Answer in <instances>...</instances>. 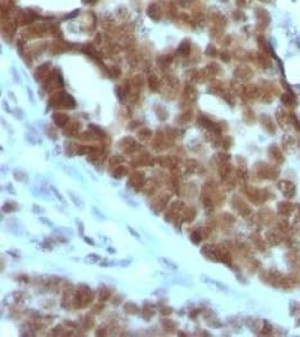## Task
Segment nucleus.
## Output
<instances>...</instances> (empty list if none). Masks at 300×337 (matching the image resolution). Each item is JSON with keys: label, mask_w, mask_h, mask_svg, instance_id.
Listing matches in <instances>:
<instances>
[{"label": "nucleus", "mask_w": 300, "mask_h": 337, "mask_svg": "<svg viewBox=\"0 0 300 337\" xmlns=\"http://www.w3.org/2000/svg\"><path fill=\"white\" fill-rule=\"evenodd\" d=\"M255 173L259 178L267 180H274L279 176L278 169L267 163H257L255 165Z\"/></svg>", "instance_id": "1"}, {"label": "nucleus", "mask_w": 300, "mask_h": 337, "mask_svg": "<svg viewBox=\"0 0 300 337\" xmlns=\"http://www.w3.org/2000/svg\"><path fill=\"white\" fill-rule=\"evenodd\" d=\"M246 196L255 205H261L269 198V193H267V190L257 189V188H248V189H246Z\"/></svg>", "instance_id": "2"}, {"label": "nucleus", "mask_w": 300, "mask_h": 337, "mask_svg": "<svg viewBox=\"0 0 300 337\" xmlns=\"http://www.w3.org/2000/svg\"><path fill=\"white\" fill-rule=\"evenodd\" d=\"M278 188L286 198H292L296 195V186L291 181L280 180L278 183Z\"/></svg>", "instance_id": "3"}, {"label": "nucleus", "mask_w": 300, "mask_h": 337, "mask_svg": "<svg viewBox=\"0 0 300 337\" xmlns=\"http://www.w3.org/2000/svg\"><path fill=\"white\" fill-rule=\"evenodd\" d=\"M277 120H278L279 125L284 129H287L289 125H291L290 115H287V112L281 108H279V110L277 111Z\"/></svg>", "instance_id": "4"}, {"label": "nucleus", "mask_w": 300, "mask_h": 337, "mask_svg": "<svg viewBox=\"0 0 300 337\" xmlns=\"http://www.w3.org/2000/svg\"><path fill=\"white\" fill-rule=\"evenodd\" d=\"M269 156H270V159L272 160L273 162L278 163V164L283 163V161H284L283 155H282V153H281L280 148H279L277 145L270 146V148H269Z\"/></svg>", "instance_id": "5"}, {"label": "nucleus", "mask_w": 300, "mask_h": 337, "mask_svg": "<svg viewBox=\"0 0 300 337\" xmlns=\"http://www.w3.org/2000/svg\"><path fill=\"white\" fill-rule=\"evenodd\" d=\"M293 209H295V207L289 201H282V202H279L278 205V211L281 216H289L292 214Z\"/></svg>", "instance_id": "6"}, {"label": "nucleus", "mask_w": 300, "mask_h": 337, "mask_svg": "<svg viewBox=\"0 0 300 337\" xmlns=\"http://www.w3.org/2000/svg\"><path fill=\"white\" fill-rule=\"evenodd\" d=\"M281 100L286 105L287 107H296L297 106V100H296V97L292 94V93H284L281 97Z\"/></svg>", "instance_id": "7"}, {"label": "nucleus", "mask_w": 300, "mask_h": 337, "mask_svg": "<svg viewBox=\"0 0 300 337\" xmlns=\"http://www.w3.org/2000/svg\"><path fill=\"white\" fill-rule=\"evenodd\" d=\"M262 124H263L264 128L267 129L269 133L273 134V133L275 132L274 124H273V121L271 120V118L269 117V116H262Z\"/></svg>", "instance_id": "8"}, {"label": "nucleus", "mask_w": 300, "mask_h": 337, "mask_svg": "<svg viewBox=\"0 0 300 337\" xmlns=\"http://www.w3.org/2000/svg\"><path fill=\"white\" fill-rule=\"evenodd\" d=\"M13 222H13V219H11L10 222H8V225H9L8 228H9V230H10V232H11L13 234H15V235H22V233H23V227L20 226L19 224H18V222H17L16 219H15V224H13Z\"/></svg>", "instance_id": "9"}, {"label": "nucleus", "mask_w": 300, "mask_h": 337, "mask_svg": "<svg viewBox=\"0 0 300 337\" xmlns=\"http://www.w3.org/2000/svg\"><path fill=\"white\" fill-rule=\"evenodd\" d=\"M293 144H295V140H293V137L291 136H284L283 137V140H282V146H283V148L286 150V151H290L292 148V146H293Z\"/></svg>", "instance_id": "10"}, {"label": "nucleus", "mask_w": 300, "mask_h": 337, "mask_svg": "<svg viewBox=\"0 0 300 337\" xmlns=\"http://www.w3.org/2000/svg\"><path fill=\"white\" fill-rule=\"evenodd\" d=\"M127 174V169L125 166H117L115 169V171L113 172V178L115 179H120L123 178L124 176H126Z\"/></svg>", "instance_id": "11"}, {"label": "nucleus", "mask_w": 300, "mask_h": 337, "mask_svg": "<svg viewBox=\"0 0 300 337\" xmlns=\"http://www.w3.org/2000/svg\"><path fill=\"white\" fill-rule=\"evenodd\" d=\"M267 242H270L271 244H273V245H277L280 243V237H279L278 234L274 233V232H267Z\"/></svg>", "instance_id": "12"}, {"label": "nucleus", "mask_w": 300, "mask_h": 337, "mask_svg": "<svg viewBox=\"0 0 300 337\" xmlns=\"http://www.w3.org/2000/svg\"><path fill=\"white\" fill-rule=\"evenodd\" d=\"M69 196H70V198H71V200L74 202V205L77 206L78 208H83V207H84V202L81 200V198L79 197L78 195H75V193H73V192L69 191Z\"/></svg>", "instance_id": "13"}, {"label": "nucleus", "mask_w": 300, "mask_h": 337, "mask_svg": "<svg viewBox=\"0 0 300 337\" xmlns=\"http://www.w3.org/2000/svg\"><path fill=\"white\" fill-rule=\"evenodd\" d=\"M159 261H160V263L164 264V265L166 266L168 269H170V270H176V269H178V265H176V264H174L172 261L168 260V258H159Z\"/></svg>", "instance_id": "14"}, {"label": "nucleus", "mask_w": 300, "mask_h": 337, "mask_svg": "<svg viewBox=\"0 0 300 337\" xmlns=\"http://www.w3.org/2000/svg\"><path fill=\"white\" fill-rule=\"evenodd\" d=\"M17 210V205L14 202H6L3 206V212H13V211Z\"/></svg>", "instance_id": "15"}, {"label": "nucleus", "mask_w": 300, "mask_h": 337, "mask_svg": "<svg viewBox=\"0 0 300 337\" xmlns=\"http://www.w3.org/2000/svg\"><path fill=\"white\" fill-rule=\"evenodd\" d=\"M14 176L17 179V181H20V182H26L28 180L27 174L25 172H23V171H15Z\"/></svg>", "instance_id": "16"}, {"label": "nucleus", "mask_w": 300, "mask_h": 337, "mask_svg": "<svg viewBox=\"0 0 300 337\" xmlns=\"http://www.w3.org/2000/svg\"><path fill=\"white\" fill-rule=\"evenodd\" d=\"M54 120H55V123L58 124V126L63 127L64 124L68 121V117H66L65 115H56L54 118Z\"/></svg>", "instance_id": "17"}, {"label": "nucleus", "mask_w": 300, "mask_h": 337, "mask_svg": "<svg viewBox=\"0 0 300 337\" xmlns=\"http://www.w3.org/2000/svg\"><path fill=\"white\" fill-rule=\"evenodd\" d=\"M110 297V292L106 288H100L99 289V300L101 301H106L108 300V298Z\"/></svg>", "instance_id": "18"}, {"label": "nucleus", "mask_w": 300, "mask_h": 337, "mask_svg": "<svg viewBox=\"0 0 300 337\" xmlns=\"http://www.w3.org/2000/svg\"><path fill=\"white\" fill-rule=\"evenodd\" d=\"M124 309H125V311H126V313H128V314H134V313H137V311H138L137 307H136V304H130H130H125Z\"/></svg>", "instance_id": "19"}, {"label": "nucleus", "mask_w": 300, "mask_h": 337, "mask_svg": "<svg viewBox=\"0 0 300 337\" xmlns=\"http://www.w3.org/2000/svg\"><path fill=\"white\" fill-rule=\"evenodd\" d=\"M152 133L150 132L149 129H145V130H142V132L138 133V137H140L142 140H147L151 137Z\"/></svg>", "instance_id": "20"}, {"label": "nucleus", "mask_w": 300, "mask_h": 337, "mask_svg": "<svg viewBox=\"0 0 300 337\" xmlns=\"http://www.w3.org/2000/svg\"><path fill=\"white\" fill-rule=\"evenodd\" d=\"M190 238H191V241H192L193 243H195V244H198L199 242L201 241V235H200V233H199V232H193V233L191 234Z\"/></svg>", "instance_id": "21"}, {"label": "nucleus", "mask_w": 300, "mask_h": 337, "mask_svg": "<svg viewBox=\"0 0 300 337\" xmlns=\"http://www.w3.org/2000/svg\"><path fill=\"white\" fill-rule=\"evenodd\" d=\"M120 162H124V159L121 156H117V155H115V156L113 157H110L109 160V164L110 165H115V164H118V163H120Z\"/></svg>", "instance_id": "22"}, {"label": "nucleus", "mask_w": 300, "mask_h": 337, "mask_svg": "<svg viewBox=\"0 0 300 337\" xmlns=\"http://www.w3.org/2000/svg\"><path fill=\"white\" fill-rule=\"evenodd\" d=\"M51 190H52V192H53V193H54V195L56 196V197H58V200L65 203V200H64V198L62 197V196H61V193L58 191V189H56L55 186H51Z\"/></svg>", "instance_id": "23"}, {"label": "nucleus", "mask_w": 300, "mask_h": 337, "mask_svg": "<svg viewBox=\"0 0 300 337\" xmlns=\"http://www.w3.org/2000/svg\"><path fill=\"white\" fill-rule=\"evenodd\" d=\"M92 210H94V212L97 215V217H98V218H100V219H102V220L107 219V218H106V217L104 216V214H102V212H100V211L98 210V209H97L96 207H94V208H92Z\"/></svg>", "instance_id": "24"}, {"label": "nucleus", "mask_w": 300, "mask_h": 337, "mask_svg": "<svg viewBox=\"0 0 300 337\" xmlns=\"http://www.w3.org/2000/svg\"><path fill=\"white\" fill-rule=\"evenodd\" d=\"M87 258H91V262H92V263H96V262H98V261L100 260V256L94 255V254H90L87 256Z\"/></svg>", "instance_id": "25"}, {"label": "nucleus", "mask_w": 300, "mask_h": 337, "mask_svg": "<svg viewBox=\"0 0 300 337\" xmlns=\"http://www.w3.org/2000/svg\"><path fill=\"white\" fill-rule=\"evenodd\" d=\"M77 224H78V227H79V233H80V235H83V224L80 222V220H77Z\"/></svg>", "instance_id": "26"}, {"label": "nucleus", "mask_w": 300, "mask_h": 337, "mask_svg": "<svg viewBox=\"0 0 300 337\" xmlns=\"http://www.w3.org/2000/svg\"><path fill=\"white\" fill-rule=\"evenodd\" d=\"M127 228H128V230H130V234H132L133 236H135L136 238H140V235H138V234H137V232H136V230H134V229H133V228L130 227V226H128V227H127Z\"/></svg>", "instance_id": "27"}, {"label": "nucleus", "mask_w": 300, "mask_h": 337, "mask_svg": "<svg viewBox=\"0 0 300 337\" xmlns=\"http://www.w3.org/2000/svg\"><path fill=\"white\" fill-rule=\"evenodd\" d=\"M33 207H34V208H33L34 211H36V212H43V211H44V209H39V206L34 205Z\"/></svg>", "instance_id": "28"}, {"label": "nucleus", "mask_w": 300, "mask_h": 337, "mask_svg": "<svg viewBox=\"0 0 300 337\" xmlns=\"http://www.w3.org/2000/svg\"><path fill=\"white\" fill-rule=\"evenodd\" d=\"M41 222H46V224H48V226H51V227H52V226H53V224L50 222V220H48V219H46V218H43V217H42V218H41Z\"/></svg>", "instance_id": "29"}, {"label": "nucleus", "mask_w": 300, "mask_h": 337, "mask_svg": "<svg viewBox=\"0 0 300 337\" xmlns=\"http://www.w3.org/2000/svg\"><path fill=\"white\" fill-rule=\"evenodd\" d=\"M84 241L87 242V243H88V244L92 245V246H94V241H92V239H90V238H88V237H84Z\"/></svg>", "instance_id": "30"}, {"label": "nucleus", "mask_w": 300, "mask_h": 337, "mask_svg": "<svg viewBox=\"0 0 300 337\" xmlns=\"http://www.w3.org/2000/svg\"><path fill=\"white\" fill-rule=\"evenodd\" d=\"M108 251H110V253H111V254H114V253H115V249L111 248V247H108Z\"/></svg>", "instance_id": "31"}]
</instances>
